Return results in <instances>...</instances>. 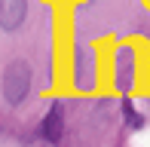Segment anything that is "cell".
Returning a JSON list of instances; mask_svg holds the SVG:
<instances>
[{
    "mask_svg": "<svg viewBox=\"0 0 150 147\" xmlns=\"http://www.w3.org/2000/svg\"><path fill=\"white\" fill-rule=\"evenodd\" d=\"M28 92H31V64L16 58L3 68V98H6V104L18 107L28 98Z\"/></svg>",
    "mask_w": 150,
    "mask_h": 147,
    "instance_id": "6da1fadb",
    "label": "cell"
},
{
    "mask_svg": "<svg viewBox=\"0 0 150 147\" xmlns=\"http://www.w3.org/2000/svg\"><path fill=\"white\" fill-rule=\"evenodd\" d=\"M95 52L89 46H77V55H74V83L77 89H92L95 86Z\"/></svg>",
    "mask_w": 150,
    "mask_h": 147,
    "instance_id": "7a4b0ae2",
    "label": "cell"
},
{
    "mask_svg": "<svg viewBox=\"0 0 150 147\" xmlns=\"http://www.w3.org/2000/svg\"><path fill=\"white\" fill-rule=\"evenodd\" d=\"M28 16V0H0V28L18 31Z\"/></svg>",
    "mask_w": 150,
    "mask_h": 147,
    "instance_id": "3957f363",
    "label": "cell"
},
{
    "mask_svg": "<svg viewBox=\"0 0 150 147\" xmlns=\"http://www.w3.org/2000/svg\"><path fill=\"white\" fill-rule=\"evenodd\" d=\"M113 71H117V86L122 92H129L132 83H135V52L122 46V49L117 52V68Z\"/></svg>",
    "mask_w": 150,
    "mask_h": 147,
    "instance_id": "277c9868",
    "label": "cell"
},
{
    "mask_svg": "<svg viewBox=\"0 0 150 147\" xmlns=\"http://www.w3.org/2000/svg\"><path fill=\"white\" fill-rule=\"evenodd\" d=\"M61 135H64V107H61V104H52L49 113H46V119H43V138L49 144H58Z\"/></svg>",
    "mask_w": 150,
    "mask_h": 147,
    "instance_id": "5b68a950",
    "label": "cell"
},
{
    "mask_svg": "<svg viewBox=\"0 0 150 147\" xmlns=\"http://www.w3.org/2000/svg\"><path fill=\"white\" fill-rule=\"evenodd\" d=\"M126 119H129V126H135V129L141 126V117L132 110V104H129V101H126Z\"/></svg>",
    "mask_w": 150,
    "mask_h": 147,
    "instance_id": "8992f818",
    "label": "cell"
}]
</instances>
